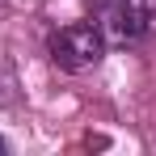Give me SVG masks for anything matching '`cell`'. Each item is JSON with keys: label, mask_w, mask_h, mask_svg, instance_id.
Segmentation results:
<instances>
[{"label": "cell", "mask_w": 156, "mask_h": 156, "mask_svg": "<svg viewBox=\"0 0 156 156\" xmlns=\"http://www.w3.org/2000/svg\"><path fill=\"white\" fill-rule=\"evenodd\" d=\"M4 152H9V144H4V139H0V156H4Z\"/></svg>", "instance_id": "3957f363"}, {"label": "cell", "mask_w": 156, "mask_h": 156, "mask_svg": "<svg viewBox=\"0 0 156 156\" xmlns=\"http://www.w3.org/2000/svg\"><path fill=\"white\" fill-rule=\"evenodd\" d=\"M101 55H105V38L97 21H72L51 34V59L63 72H89L101 63Z\"/></svg>", "instance_id": "7a4b0ae2"}, {"label": "cell", "mask_w": 156, "mask_h": 156, "mask_svg": "<svg viewBox=\"0 0 156 156\" xmlns=\"http://www.w3.org/2000/svg\"><path fill=\"white\" fill-rule=\"evenodd\" d=\"M105 47H135L156 34V0H101L97 13Z\"/></svg>", "instance_id": "6da1fadb"}]
</instances>
